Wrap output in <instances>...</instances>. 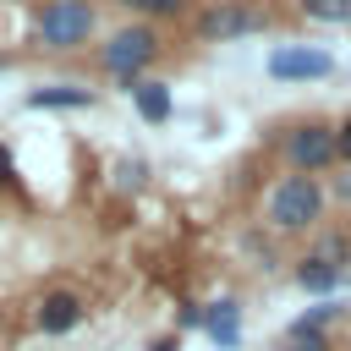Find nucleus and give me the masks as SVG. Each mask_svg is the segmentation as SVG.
<instances>
[{
	"instance_id": "f257e3e1",
	"label": "nucleus",
	"mask_w": 351,
	"mask_h": 351,
	"mask_svg": "<svg viewBox=\"0 0 351 351\" xmlns=\"http://www.w3.org/2000/svg\"><path fill=\"white\" fill-rule=\"evenodd\" d=\"M324 208H329V192L318 176H280L269 192H263V225L274 236H302V230H318L324 225Z\"/></svg>"
},
{
	"instance_id": "f03ea898",
	"label": "nucleus",
	"mask_w": 351,
	"mask_h": 351,
	"mask_svg": "<svg viewBox=\"0 0 351 351\" xmlns=\"http://www.w3.org/2000/svg\"><path fill=\"white\" fill-rule=\"evenodd\" d=\"M159 55H165V38H159V27H154V22L115 27V33L93 49L99 71H110L115 82H126V77H148V66H154Z\"/></svg>"
},
{
	"instance_id": "7ed1b4c3",
	"label": "nucleus",
	"mask_w": 351,
	"mask_h": 351,
	"mask_svg": "<svg viewBox=\"0 0 351 351\" xmlns=\"http://www.w3.org/2000/svg\"><path fill=\"white\" fill-rule=\"evenodd\" d=\"M99 27V5L93 0H38L33 5V38L44 49H82Z\"/></svg>"
},
{
	"instance_id": "20e7f679",
	"label": "nucleus",
	"mask_w": 351,
	"mask_h": 351,
	"mask_svg": "<svg viewBox=\"0 0 351 351\" xmlns=\"http://www.w3.org/2000/svg\"><path fill=\"white\" fill-rule=\"evenodd\" d=\"M274 27V11L269 5H252V0H214L192 16V33L197 44H236V38H252Z\"/></svg>"
},
{
	"instance_id": "39448f33",
	"label": "nucleus",
	"mask_w": 351,
	"mask_h": 351,
	"mask_svg": "<svg viewBox=\"0 0 351 351\" xmlns=\"http://www.w3.org/2000/svg\"><path fill=\"white\" fill-rule=\"evenodd\" d=\"M280 159L296 176H324L329 165H340L335 154V121H296L280 132Z\"/></svg>"
},
{
	"instance_id": "423d86ee",
	"label": "nucleus",
	"mask_w": 351,
	"mask_h": 351,
	"mask_svg": "<svg viewBox=\"0 0 351 351\" xmlns=\"http://www.w3.org/2000/svg\"><path fill=\"white\" fill-rule=\"evenodd\" d=\"M263 71L274 82H324V77H335V55L324 44H280L263 60Z\"/></svg>"
},
{
	"instance_id": "0eeeda50",
	"label": "nucleus",
	"mask_w": 351,
	"mask_h": 351,
	"mask_svg": "<svg viewBox=\"0 0 351 351\" xmlns=\"http://www.w3.org/2000/svg\"><path fill=\"white\" fill-rule=\"evenodd\" d=\"M88 324V296L82 291H71V285H49L38 302H33V329L38 335H77Z\"/></svg>"
},
{
	"instance_id": "6e6552de",
	"label": "nucleus",
	"mask_w": 351,
	"mask_h": 351,
	"mask_svg": "<svg viewBox=\"0 0 351 351\" xmlns=\"http://www.w3.org/2000/svg\"><path fill=\"white\" fill-rule=\"evenodd\" d=\"M126 99H132V110L148 121V126H165L170 115H176V93H170V82H159V77H126V82H115Z\"/></svg>"
},
{
	"instance_id": "1a4fd4ad",
	"label": "nucleus",
	"mask_w": 351,
	"mask_h": 351,
	"mask_svg": "<svg viewBox=\"0 0 351 351\" xmlns=\"http://www.w3.org/2000/svg\"><path fill=\"white\" fill-rule=\"evenodd\" d=\"M203 335H208L219 351H236V346H241V302H236V296L203 302Z\"/></svg>"
},
{
	"instance_id": "9d476101",
	"label": "nucleus",
	"mask_w": 351,
	"mask_h": 351,
	"mask_svg": "<svg viewBox=\"0 0 351 351\" xmlns=\"http://www.w3.org/2000/svg\"><path fill=\"white\" fill-rule=\"evenodd\" d=\"M99 93L82 88V82H44V88H27V110H88Z\"/></svg>"
},
{
	"instance_id": "9b49d317",
	"label": "nucleus",
	"mask_w": 351,
	"mask_h": 351,
	"mask_svg": "<svg viewBox=\"0 0 351 351\" xmlns=\"http://www.w3.org/2000/svg\"><path fill=\"white\" fill-rule=\"evenodd\" d=\"M296 285L307 291V296H335V291H346L351 285V269H335V263H318V258H296Z\"/></svg>"
},
{
	"instance_id": "f8f14e48",
	"label": "nucleus",
	"mask_w": 351,
	"mask_h": 351,
	"mask_svg": "<svg viewBox=\"0 0 351 351\" xmlns=\"http://www.w3.org/2000/svg\"><path fill=\"white\" fill-rule=\"evenodd\" d=\"M307 258L335 263V269H351V230H318L313 247H307Z\"/></svg>"
},
{
	"instance_id": "ddd939ff",
	"label": "nucleus",
	"mask_w": 351,
	"mask_h": 351,
	"mask_svg": "<svg viewBox=\"0 0 351 351\" xmlns=\"http://www.w3.org/2000/svg\"><path fill=\"white\" fill-rule=\"evenodd\" d=\"M296 16L340 27V22H351V0H296Z\"/></svg>"
},
{
	"instance_id": "4468645a",
	"label": "nucleus",
	"mask_w": 351,
	"mask_h": 351,
	"mask_svg": "<svg viewBox=\"0 0 351 351\" xmlns=\"http://www.w3.org/2000/svg\"><path fill=\"white\" fill-rule=\"evenodd\" d=\"M285 346H291V351H329V329H313V324L291 318V324H285Z\"/></svg>"
},
{
	"instance_id": "2eb2a0df",
	"label": "nucleus",
	"mask_w": 351,
	"mask_h": 351,
	"mask_svg": "<svg viewBox=\"0 0 351 351\" xmlns=\"http://www.w3.org/2000/svg\"><path fill=\"white\" fill-rule=\"evenodd\" d=\"M137 16H186V0H121Z\"/></svg>"
},
{
	"instance_id": "dca6fc26",
	"label": "nucleus",
	"mask_w": 351,
	"mask_h": 351,
	"mask_svg": "<svg viewBox=\"0 0 351 351\" xmlns=\"http://www.w3.org/2000/svg\"><path fill=\"white\" fill-rule=\"evenodd\" d=\"M0 192H22V170H16V159H11L5 143H0Z\"/></svg>"
},
{
	"instance_id": "f3484780",
	"label": "nucleus",
	"mask_w": 351,
	"mask_h": 351,
	"mask_svg": "<svg viewBox=\"0 0 351 351\" xmlns=\"http://www.w3.org/2000/svg\"><path fill=\"white\" fill-rule=\"evenodd\" d=\"M241 247H247L252 258H263V269H274V247H269V241H263L258 230H247V236H241Z\"/></svg>"
},
{
	"instance_id": "a211bd4d",
	"label": "nucleus",
	"mask_w": 351,
	"mask_h": 351,
	"mask_svg": "<svg viewBox=\"0 0 351 351\" xmlns=\"http://www.w3.org/2000/svg\"><path fill=\"white\" fill-rule=\"evenodd\" d=\"M335 154H340V165H351V115L335 121Z\"/></svg>"
},
{
	"instance_id": "6ab92c4d",
	"label": "nucleus",
	"mask_w": 351,
	"mask_h": 351,
	"mask_svg": "<svg viewBox=\"0 0 351 351\" xmlns=\"http://www.w3.org/2000/svg\"><path fill=\"white\" fill-rule=\"evenodd\" d=\"M176 324H181V329H203V302H181Z\"/></svg>"
},
{
	"instance_id": "aec40b11",
	"label": "nucleus",
	"mask_w": 351,
	"mask_h": 351,
	"mask_svg": "<svg viewBox=\"0 0 351 351\" xmlns=\"http://www.w3.org/2000/svg\"><path fill=\"white\" fill-rule=\"evenodd\" d=\"M115 181H121V186H137V181H143V165H115Z\"/></svg>"
},
{
	"instance_id": "412c9836",
	"label": "nucleus",
	"mask_w": 351,
	"mask_h": 351,
	"mask_svg": "<svg viewBox=\"0 0 351 351\" xmlns=\"http://www.w3.org/2000/svg\"><path fill=\"white\" fill-rule=\"evenodd\" d=\"M148 351H181V335H159V340H154Z\"/></svg>"
},
{
	"instance_id": "4be33fe9",
	"label": "nucleus",
	"mask_w": 351,
	"mask_h": 351,
	"mask_svg": "<svg viewBox=\"0 0 351 351\" xmlns=\"http://www.w3.org/2000/svg\"><path fill=\"white\" fill-rule=\"evenodd\" d=\"M335 197H351V165H346V176H335Z\"/></svg>"
},
{
	"instance_id": "5701e85b",
	"label": "nucleus",
	"mask_w": 351,
	"mask_h": 351,
	"mask_svg": "<svg viewBox=\"0 0 351 351\" xmlns=\"http://www.w3.org/2000/svg\"><path fill=\"white\" fill-rule=\"evenodd\" d=\"M274 351H291V346H285V340H280V346H274Z\"/></svg>"
},
{
	"instance_id": "b1692460",
	"label": "nucleus",
	"mask_w": 351,
	"mask_h": 351,
	"mask_svg": "<svg viewBox=\"0 0 351 351\" xmlns=\"http://www.w3.org/2000/svg\"><path fill=\"white\" fill-rule=\"evenodd\" d=\"M5 66H11V60H5V55H0V71H5Z\"/></svg>"
},
{
	"instance_id": "393cba45",
	"label": "nucleus",
	"mask_w": 351,
	"mask_h": 351,
	"mask_svg": "<svg viewBox=\"0 0 351 351\" xmlns=\"http://www.w3.org/2000/svg\"><path fill=\"white\" fill-rule=\"evenodd\" d=\"M346 351H351V346H346Z\"/></svg>"
}]
</instances>
